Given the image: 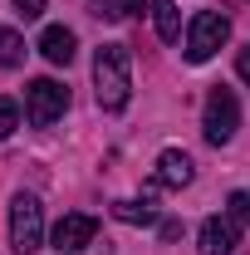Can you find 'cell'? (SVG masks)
I'll return each instance as SVG.
<instances>
[{
	"label": "cell",
	"mask_w": 250,
	"mask_h": 255,
	"mask_svg": "<svg viewBox=\"0 0 250 255\" xmlns=\"http://www.w3.org/2000/svg\"><path fill=\"white\" fill-rule=\"evenodd\" d=\"M226 39H231V20H226V15H216V10L191 15V25H187V59L191 64H206Z\"/></svg>",
	"instance_id": "obj_4"
},
{
	"label": "cell",
	"mask_w": 250,
	"mask_h": 255,
	"mask_svg": "<svg viewBox=\"0 0 250 255\" xmlns=\"http://www.w3.org/2000/svg\"><path fill=\"white\" fill-rule=\"evenodd\" d=\"M39 246H44V211L30 191H15V201H10V251L34 255Z\"/></svg>",
	"instance_id": "obj_2"
},
{
	"label": "cell",
	"mask_w": 250,
	"mask_h": 255,
	"mask_svg": "<svg viewBox=\"0 0 250 255\" xmlns=\"http://www.w3.org/2000/svg\"><path fill=\"white\" fill-rule=\"evenodd\" d=\"M113 216L127 226H152L157 221V211L147 206V201H113Z\"/></svg>",
	"instance_id": "obj_12"
},
{
	"label": "cell",
	"mask_w": 250,
	"mask_h": 255,
	"mask_svg": "<svg viewBox=\"0 0 250 255\" xmlns=\"http://www.w3.org/2000/svg\"><path fill=\"white\" fill-rule=\"evenodd\" d=\"M147 10H152L157 39H162V44H177V39H182V15H177V5H172V0H147Z\"/></svg>",
	"instance_id": "obj_10"
},
{
	"label": "cell",
	"mask_w": 250,
	"mask_h": 255,
	"mask_svg": "<svg viewBox=\"0 0 250 255\" xmlns=\"http://www.w3.org/2000/svg\"><path fill=\"white\" fill-rule=\"evenodd\" d=\"M137 5L142 0H94V15H103V20H127Z\"/></svg>",
	"instance_id": "obj_13"
},
{
	"label": "cell",
	"mask_w": 250,
	"mask_h": 255,
	"mask_svg": "<svg viewBox=\"0 0 250 255\" xmlns=\"http://www.w3.org/2000/svg\"><path fill=\"white\" fill-rule=\"evenodd\" d=\"M39 54L49 64H69L74 54H79V39H74V30L69 25H49V30L39 34Z\"/></svg>",
	"instance_id": "obj_9"
},
{
	"label": "cell",
	"mask_w": 250,
	"mask_h": 255,
	"mask_svg": "<svg viewBox=\"0 0 250 255\" xmlns=\"http://www.w3.org/2000/svg\"><path fill=\"white\" fill-rule=\"evenodd\" d=\"M231 216H236L241 226L250 221V187H246V191H231Z\"/></svg>",
	"instance_id": "obj_15"
},
{
	"label": "cell",
	"mask_w": 250,
	"mask_h": 255,
	"mask_svg": "<svg viewBox=\"0 0 250 255\" xmlns=\"http://www.w3.org/2000/svg\"><path fill=\"white\" fill-rule=\"evenodd\" d=\"M236 74H241V79H246V84H250V44H246V49H241V54H236Z\"/></svg>",
	"instance_id": "obj_17"
},
{
	"label": "cell",
	"mask_w": 250,
	"mask_h": 255,
	"mask_svg": "<svg viewBox=\"0 0 250 255\" xmlns=\"http://www.w3.org/2000/svg\"><path fill=\"white\" fill-rule=\"evenodd\" d=\"M64 108H69V89L64 84H54V79H30V89H25V118L34 128L59 123Z\"/></svg>",
	"instance_id": "obj_5"
},
{
	"label": "cell",
	"mask_w": 250,
	"mask_h": 255,
	"mask_svg": "<svg viewBox=\"0 0 250 255\" xmlns=\"http://www.w3.org/2000/svg\"><path fill=\"white\" fill-rule=\"evenodd\" d=\"M94 94L103 113H123L132 98V54L127 44H98L94 54Z\"/></svg>",
	"instance_id": "obj_1"
},
{
	"label": "cell",
	"mask_w": 250,
	"mask_h": 255,
	"mask_svg": "<svg viewBox=\"0 0 250 255\" xmlns=\"http://www.w3.org/2000/svg\"><path fill=\"white\" fill-rule=\"evenodd\" d=\"M15 128H20V103H15V98H0V142H5Z\"/></svg>",
	"instance_id": "obj_14"
},
{
	"label": "cell",
	"mask_w": 250,
	"mask_h": 255,
	"mask_svg": "<svg viewBox=\"0 0 250 255\" xmlns=\"http://www.w3.org/2000/svg\"><path fill=\"white\" fill-rule=\"evenodd\" d=\"M15 5H20L25 20H39V15H44V0H15Z\"/></svg>",
	"instance_id": "obj_16"
},
{
	"label": "cell",
	"mask_w": 250,
	"mask_h": 255,
	"mask_svg": "<svg viewBox=\"0 0 250 255\" xmlns=\"http://www.w3.org/2000/svg\"><path fill=\"white\" fill-rule=\"evenodd\" d=\"M25 54H30V49H25V39H20L15 30H5V25H0V69L25 64Z\"/></svg>",
	"instance_id": "obj_11"
},
{
	"label": "cell",
	"mask_w": 250,
	"mask_h": 255,
	"mask_svg": "<svg viewBox=\"0 0 250 255\" xmlns=\"http://www.w3.org/2000/svg\"><path fill=\"white\" fill-rule=\"evenodd\" d=\"M236 246H241V221L231 211L201 221V255H236Z\"/></svg>",
	"instance_id": "obj_7"
},
{
	"label": "cell",
	"mask_w": 250,
	"mask_h": 255,
	"mask_svg": "<svg viewBox=\"0 0 250 255\" xmlns=\"http://www.w3.org/2000/svg\"><path fill=\"white\" fill-rule=\"evenodd\" d=\"M191 177H196V162H191L182 147H167V152L157 157V182H162V187H191Z\"/></svg>",
	"instance_id": "obj_8"
},
{
	"label": "cell",
	"mask_w": 250,
	"mask_h": 255,
	"mask_svg": "<svg viewBox=\"0 0 250 255\" xmlns=\"http://www.w3.org/2000/svg\"><path fill=\"white\" fill-rule=\"evenodd\" d=\"M98 236V221L94 216H84V211H69V216H59V226L49 231V241H54V251L59 255H74V251H89Z\"/></svg>",
	"instance_id": "obj_6"
},
{
	"label": "cell",
	"mask_w": 250,
	"mask_h": 255,
	"mask_svg": "<svg viewBox=\"0 0 250 255\" xmlns=\"http://www.w3.org/2000/svg\"><path fill=\"white\" fill-rule=\"evenodd\" d=\"M236 128H241V103L231 89H211L206 94V108H201V132H206V142H216L226 147L231 137H236Z\"/></svg>",
	"instance_id": "obj_3"
}]
</instances>
